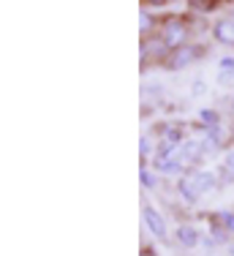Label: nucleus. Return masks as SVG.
I'll use <instances>...</instances> for the list:
<instances>
[{
	"instance_id": "obj_1",
	"label": "nucleus",
	"mask_w": 234,
	"mask_h": 256,
	"mask_svg": "<svg viewBox=\"0 0 234 256\" xmlns=\"http://www.w3.org/2000/svg\"><path fill=\"white\" fill-rule=\"evenodd\" d=\"M212 186H215V178L210 172H194V174H186V178L180 180V194H182L186 202H196V199L204 191H210Z\"/></svg>"
},
{
	"instance_id": "obj_2",
	"label": "nucleus",
	"mask_w": 234,
	"mask_h": 256,
	"mask_svg": "<svg viewBox=\"0 0 234 256\" xmlns=\"http://www.w3.org/2000/svg\"><path fill=\"white\" fill-rule=\"evenodd\" d=\"M186 38V22L182 20H169L164 28V44L166 46H180Z\"/></svg>"
},
{
	"instance_id": "obj_3",
	"label": "nucleus",
	"mask_w": 234,
	"mask_h": 256,
	"mask_svg": "<svg viewBox=\"0 0 234 256\" xmlns=\"http://www.w3.org/2000/svg\"><path fill=\"white\" fill-rule=\"evenodd\" d=\"M196 54H199V50H194V46H177V50L169 54V63H166V68H172V71L186 68V66L196 58Z\"/></svg>"
},
{
	"instance_id": "obj_4",
	"label": "nucleus",
	"mask_w": 234,
	"mask_h": 256,
	"mask_svg": "<svg viewBox=\"0 0 234 256\" xmlns=\"http://www.w3.org/2000/svg\"><path fill=\"white\" fill-rule=\"evenodd\" d=\"M142 212H144V224L150 226V232H152L156 237H161V240H164V237H166V224H164L161 212H156L150 204H144V210H142Z\"/></svg>"
},
{
	"instance_id": "obj_5",
	"label": "nucleus",
	"mask_w": 234,
	"mask_h": 256,
	"mask_svg": "<svg viewBox=\"0 0 234 256\" xmlns=\"http://www.w3.org/2000/svg\"><path fill=\"white\" fill-rule=\"evenodd\" d=\"M212 33L220 44H234V20H220Z\"/></svg>"
},
{
	"instance_id": "obj_6",
	"label": "nucleus",
	"mask_w": 234,
	"mask_h": 256,
	"mask_svg": "<svg viewBox=\"0 0 234 256\" xmlns=\"http://www.w3.org/2000/svg\"><path fill=\"white\" fill-rule=\"evenodd\" d=\"M177 240H180L186 248H194L196 242H199V234H196L194 226H180L177 229Z\"/></svg>"
},
{
	"instance_id": "obj_7",
	"label": "nucleus",
	"mask_w": 234,
	"mask_h": 256,
	"mask_svg": "<svg viewBox=\"0 0 234 256\" xmlns=\"http://www.w3.org/2000/svg\"><path fill=\"white\" fill-rule=\"evenodd\" d=\"M156 166L161 169V172H166V174L182 172V161H177V158H166V161H158V158H156Z\"/></svg>"
},
{
	"instance_id": "obj_8",
	"label": "nucleus",
	"mask_w": 234,
	"mask_h": 256,
	"mask_svg": "<svg viewBox=\"0 0 234 256\" xmlns=\"http://www.w3.org/2000/svg\"><path fill=\"white\" fill-rule=\"evenodd\" d=\"M199 120H202V123H207V128L220 126V118H218V112H215V109H202V112H199Z\"/></svg>"
},
{
	"instance_id": "obj_9",
	"label": "nucleus",
	"mask_w": 234,
	"mask_h": 256,
	"mask_svg": "<svg viewBox=\"0 0 234 256\" xmlns=\"http://www.w3.org/2000/svg\"><path fill=\"white\" fill-rule=\"evenodd\" d=\"M188 6L194 11H212L218 6V0H188Z\"/></svg>"
},
{
	"instance_id": "obj_10",
	"label": "nucleus",
	"mask_w": 234,
	"mask_h": 256,
	"mask_svg": "<svg viewBox=\"0 0 234 256\" xmlns=\"http://www.w3.org/2000/svg\"><path fill=\"white\" fill-rule=\"evenodd\" d=\"M182 158H186V161L199 158V144H196V142H186V144H182Z\"/></svg>"
},
{
	"instance_id": "obj_11",
	"label": "nucleus",
	"mask_w": 234,
	"mask_h": 256,
	"mask_svg": "<svg viewBox=\"0 0 234 256\" xmlns=\"http://www.w3.org/2000/svg\"><path fill=\"white\" fill-rule=\"evenodd\" d=\"M220 221H224V226H226V232H229V234H234V212H220Z\"/></svg>"
},
{
	"instance_id": "obj_12",
	"label": "nucleus",
	"mask_w": 234,
	"mask_h": 256,
	"mask_svg": "<svg viewBox=\"0 0 234 256\" xmlns=\"http://www.w3.org/2000/svg\"><path fill=\"white\" fill-rule=\"evenodd\" d=\"M220 74H234V58L220 60Z\"/></svg>"
},
{
	"instance_id": "obj_13",
	"label": "nucleus",
	"mask_w": 234,
	"mask_h": 256,
	"mask_svg": "<svg viewBox=\"0 0 234 256\" xmlns=\"http://www.w3.org/2000/svg\"><path fill=\"white\" fill-rule=\"evenodd\" d=\"M150 28H152V16L150 14H142L139 16V30H142V33H147Z\"/></svg>"
},
{
	"instance_id": "obj_14",
	"label": "nucleus",
	"mask_w": 234,
	"mask_h": 256,
	"mask_svg": "<svg viewBox=\"0 0 234 256\" xmlns=\"http://www.w3.org/2000/svg\"><path fill=\"white\" fill-rule=\"evenodd\" d=\"M139 178H142V182H144L147 188H152V186H156V180H152V174L147 172V169H142V172H139Z\"/></svg>"
},
{
	"instance_id": "obj_15",
	"label": "nucleus",
	"mask_w": 234,
	"mask_h": 256,
	"mask_svg": "<svg viewBox=\"0 0 234 256\" xmlns=\"http://www.w3.org/2000/svg\"><path fill=\"white\" fill-rule=\"evenodd\" d=\"M180 136H182V134H180V128H169V131H166V139H169V142H177Z\"/></svg>"
},
{
	"instance_id": "obj_16",
	"label": "nucleus",
	"mask_w": 234,
	"mask_h": 256,
	"mask_svg": "<svg viewBox=\"0 0 234 256\" xmlns=\"http://www.w3.org/2000/svg\"><path fill=\"white\" fill-rule=\"evenodd\" d=\"M139 150H142V156H147V153H150V139H147V136H142V142H139Z\"/></svg>"
},
{
	"instance_id": "obj_17",
	"label": "nucleus",
	"mask_w": 234,
	"mask_h": 256,
	"mask_svg": "<svg viewBox=\"0 0 234 256\" xmlns=\"http://www.w3.org/2000/svg\"><path fill=\"white\" fill-rule=\"evenodd\" d=\"M226 166H229V169H232V178H234V153H232L229 158H226Z\"/></svg>"
},
{
	"instance_id": "obj_18",
	"label": "nucleus",
	"mask_w": 234,
	"mask_h": 256,
	"mask_svg": "<svg viewBox=\"0 0 234 256\" xmlns=\"http://www.w3.org/2000/svg\"><path fill=\"white\" fill-rule=\"evenodd\" d=\"M147 3H152V6H161V3H164V0H147Z\"/></svg>"
},
{
	"instance_id": "obj_19",
	"label": "nucleus",
	"mask_w": 234,
	"mask_h": 256,
	"mask_svg": "<svg viewBox=\"0 0 234 256\" xmlns=\"http://www.w3.org/2000/svg\"><path fill=\"white\" fill-rule=\"evenodd\" d=\"M229 254H232V256H234V246H232V248H229Z\"/></svg>"
}]
</instances>
